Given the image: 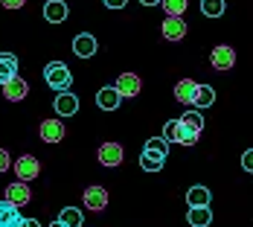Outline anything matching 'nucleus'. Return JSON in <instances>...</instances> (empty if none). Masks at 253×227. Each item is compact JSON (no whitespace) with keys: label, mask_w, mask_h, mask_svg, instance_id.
I'll return each mask as SVG.
<instances>
[{"label":"nucleus","mask_w":253,"mask_h":227,"mask_svg":"<svg viewBox=\"0 0 253 227\" xmlns=\"http://www.w3.org/2000/svg\"><path fill=\"white\" fill-rule=\"evenodd\" d=\"M44 79H47V85H50L52 91H70V82H73L67 64H61V61H50L44 67Z\"/></svg>","instance_id":"obj_1"},{"label":"nucleus","mask_w":253,"mask_h":227,"mask_svg":"<svg viewBox=\"0 0 253 227\" xmlns=\"http://www.w3.org/2000/svg\"><path fill=\"white\" fill-rule=\"evenodd\" d=\"M15 175H18V181H35V178L41 175V163H38V157H32V154H21V157L15 160Z\"/></svg>","instance_id":"obj_2"},{"label":"nucleus","mask_w":253,"mask_h":227,"mask_svg":"<svg viewBox=\"0 0 253 227\" xmlns=\"http://www.w3.org/2000/svg\"><path fill=\"white\" fill-rule=\"evenodd\" d=\"M163 38L166 41H180L183 35H186V21H183V15H166V21H163Z\"/></svg>","instance_id":"obj_3"},{"label":"nucleus","mask_w":253,"mask_h":227,"mask_svg":"<svg viewBox=\"0 0 253 227\" xmlns=\"http://www.w3.org/2000/svg\"><path fill=\"white\" fill-rule=\"evenodd\" d=\"M99 163L102 166H108V169H114V166H120L123 163V157H126V151H123V146L120 143H102L99 146Z\"/></svg>","instance_id":"obj_4"},{"label":"nucleus","mask_w":253,"mask_h":227,"mask_svg":"<svg viewBox=\"0 0 253 227\" xmlns=\"http://www.w3.org/2000/svg\"><path fill=\"white\" fill-rule=\"evenodd\" d=\"M210 58H212V67H215V70H233V67H236V50L227 47V44H218Z\"/></svg>","instance_id":"obj_5"},{"label":"nucleus","mask_w":253,"mask_h":227,"mask_svg":"<svg viewBox=\"0 0 253 227\" xmlns=\"http://www.w3.org/2000/svg\"><path fill=\"white\" fill-rule=\"evenodd\" d=\"M114 88L123 93V99H131V96H137V93L143 91V82H140V76L137 73H123L120 79H117Z\"/></svg>","instance_id":"obj_6"},{"label":"nucleus","mask_w":253,"mask_h":227,"mask_svg":"<svg viewBox=\"0 0 253 227\" xmlns=\"http://www.w3.org/2000/svg\"><path fill=\"white\" fill-rule=\"evenodd\" d=\"M3 88V96L9 102H21V99H26V93H29V85H26L21 76H12L6 85H0Z\"/></svg>","instance_id":"obj_7"},{"label":"nucleus","mask_w":253,"mask_h":227,"mask_svg":"<svg viewBox=\"0 0 253 227\" xmlns=\"http://www.w3.org/2000/svg\"><path fill=\"white\" fill-rule=\"evenodd\" d=\"M79 111V99L70 93V91H58V96H55V114L58 117H73Z\"/></svg>","instance_id":"obj_8"},{"label":"nucleus","mask_w":253,"mask_h":227,"mask_svg":"<svg viewBox=\"0 0 253 227\" xmlns=\"http://www.w3.org/2000/svg\"><path fill=\"white\" fill-rule=\"evenodd\" d=\"M29 198H32V192H29L26 181H15V183H9V186H6V201L24 207V204H29Z\"/></svg>","instance_id":"obj_9"},{"label":"nucleus","mask_w":253,"mask_h":227,"mask_svg":"<svg viewBox=\"0 0 253 227\" xmlns=\"http://www.w3.org/2000/svg\"><path fill=\"white\" fill-rule=\"evenodd\" d=\"M73 52H76L79 58H90V55H96V38L90 35V32H82L73 38Z\"/></svg>","instance_id":"obj_10"},{"label":"nucleus","mask_w":253,"mask_h":227,"mask_svg":"<svg viewBox=\"0 0 253 227\" xmlns=\"http://www.w3.org/2000/svg\"><path fill=\"white\" fill-rule=\"evenodd\" d=\"M38 134H41L44 143H61V140H64V123H58V120H44Z\"/></svg>","instance_id":"obj_11"},{"label":"nucleus","mask_w":253,"mask_h":227,"mask_svg":"<svg viewBox=\"0 0 253 227\" xmlns=\"http://www.w3.org/2000/svg\"><path fill=\"white\" fill-rule=\"evenodd\" d=\"M84 207L93 210V213L105 210V207H108V192H105L102 186H87V189H84Z\"/></svg>","instance_id":"obj_12"},{"label":"nucleus","mask_w":253,"mask_h":227,"mask_svg":"<svg viewBox=\"0 0 253 227\" xmlns=\"http://www.w3.org/2000/svg\"><path fill=\"white\" fill-rule=\"evenodd\" d=\"M120 102H123V93L117 88H102L99 93H96V105H99L102 111H117Z\"/></svg>","instance_id":"obj_13"},{"label":"nucleus","mask_w":253,"mask_h":227,"mask_svg":"<svg viewBox=\"0 0 253 227\" xmlns=\"http://www.w3.org/2000/svg\"><path fill=\"white\" fill-rule=\"evenodd\" d=\"M44 18H47L50 24L67 21V3H64V0H47V3H44Z\"/></svg>","instance_id":"obj_14"},{"label":"nucleus","mask_w":253,"mask_h":227,"mask_svg":"<svg viewBox=\"0 0 253 227\" xmlns=\"http://www.w3.org/2000/svg\"><path fill=\"white\" fill-rule=\"evenodd\" d=\"M195 93H198V85L192 79H180L175 85V99L183 102V105H192L195 102Z\"/></svg>","instance_id":"obj_15"},{"label":"nucleus","mask_w":253,"mask_h":227,"mask_svg":"<svg viewBox=\"0 0 253 227\" xmlns=\"http://www.w3.org/2000/svg\"><path fill=\"white\" fill-rule=\"evenodd\" d=\"M12 76H18V55L15 52H0V85H6Z\"/></svg>","instance_id":"obj_16"},{"label":"nucleus","mask_w":253,"mask_h":227,"mask_svg":"<svg viewBox=\"0 0 253 227\" xmlns=\"http://www.w3.org/2000/svg\"><path fill=\"white\" fill-rule=\"evenodd\" d=\"M186 204H189V207H210V204H212V192L198 183V186H192V189L186 192Z\"/></svg>","instance_id":"obj_17"},{"label":"nucleus","mask_w":253,"mask_h":227,"mask_svg":"<svg viewBox=\"0 0 253 227\" xmlns=\"http://www.w3.org/2000/svg\"><path fill=\"white\" fill-rule=\"evenodd\" d=\"M186 222L192 227H210L212 225V210H210V207H189Z\"/></svg>","instance_id":"obj_18"},{"label":"nucleus","mask_w":253,"mask_h":227,"mask_svg":"<svg viewBox=\"0 0 253 227\" xmlns=\"http://www.w3.org/2000/svg\"><path fill=\"white\" fill-rule=\"evenodd\" d=\"M21 219V213H18V204H12V201H0V227H12L15 222Z\"/></svg>","instance_id":"obj_19"},{"label":"nucleus","mask_w":253,"mask_h":227,"mask_svg":"<svg viewBox=\"0 0 253 227\" xmlns=\"http://www.w3.org/2000/svg\"><path fill=\"white\" fill-rule=\"evenodd\" d=\"M163 163H166V157H160V154H154V151L143 149V154H140V169H146V172H160Z\"/></svg>","instance_id":"obj_20"},{"label":"nucleus","mask_w":253,"mask_h":227,"mask_svg":"<svg viewBox=\"0 0 253 227\" xmlns=\"http://www.w3.org/2000/svg\"><path fill=\"white\" fill-rule=\"evenodd\" d=\"M212 102H215V91L210 85H198V93H195V102L192 105L195 108H210Z\"/></svg>","instance_id":"obj_21"},{"label":"nucleus","mask_w":253,"mask_h":227,"mask_svg":"<svg viewBox=\"0 0 253 227\" xmlns=\"http://www.w3.org/2000/svg\"><path fill=\"white\" fill-rule=\"evenodd\" d=\"M58 222H64L67 227H82L84 216H82V210H76V207H64L61 216H58Z\"/></svg>","instance_id":"obj_22"},{"label":"nucleus","mask_w":253,"mask_h":227,"mask_svg":"<svg viewBox=\"0 0 253 227\" xmlns=\"http://www.w3.org/2000/svg\"><path fill=\"white\" fill-rule=\"evenodd\" d=\"M201 12L207 18H221L224 15V0H201Z\"/></svg>","instance_id":"obj_23"},{"label":"nucleus","mask_w":253,"mask_h":227,"mask_svg":"<svg viewBox=\"0 0 253 227\" xmlns=\"http://www.w3.org/2000/svg\"><path fill=\"white\" fill-rule=\"evenodd\" d=\"M146 151H154V154H160V157H166L169 154V140L166 137H152V140H146Z\"/></svg>","instance_id":"obj_24"},{"label":"nucleus","mask_w":253,"mask_h":227,"mask_svg":"<svg viewBox=\"0 0 253 227\" xmlns=\"http://www.w3.org/2000/svg\"><path fill=\"white\" fill-rule=\"evenodd\" d=\"M180 123H183L186 128H192V131H198V134L204 131V117L198 114V111H186V114L180 117Z\"/></svg>","instance_id":"obj_25"},{"label":"nucleus","mask_w":253,"mask_h":227,"mask_svg":"<svg viewBox=\"0 0 253 227\" xmlns=\"http://www.w3.org/2000/svg\"><path fill=\"white\" fill-rule=\"evenodd\" d=\"M160 6L166 9V15H183L186 6H189V0H163Z\"/></svg>","instance_id":"obj_26"},{"label":"nucleus","mask_w":253,"mask_h":227,"mask_svg":"<svg viewBox=\"0 0 253 227\" xmlns=\"http://www.w3.org/2000/svg\"><path fill=\"white\" fill-rule=\"evenodd\" d=\"M163 137H166L169 143H177V140H180V120H169V123L163 126Z\"/></svg>","instance_id":"obj_27"},{"label":"nucleus","mask_w":253,"mask_h":227,"mask_svg":"<svg viewBox=\"0 0 253 227\" xmlns=\"http://www.w3.org/2000/svg\"><path fill=\"white\" fill-rule=\"evenodd\" d=\"M198 137H201L198 131H192V128H186L183 123H180V140H177L180 146H195V143H198Z\"/></svg>","instance_id":"obj_28"},{"label":"nucleus","mask_w":253,"mask_h":227,"mask_svg":"<svg viewBox=\"0 0 253 227\" xmlns=\"http://www.w3.org/2000/svg\"><path fill=\"white\" fill-rule=\"evenodd\" d=\"M242 169H245V172H251V175H253V149H248L245 154H242Z\"/></svg>","instance_id":"obj_29"},{"label":"nucleus","mask_w":253,"mask_h":227,"mask_svg":"<svg viewBox=\"0 0 253 227\" xmlns=\"http://www.w3.org/2000/svg\"><path fill=\"white\" fill-rule=\"evenodd\" d=\"M9 166H12V157H9V151L0 149V172H6Z\"/></svg>","instance_id":"obj_30"},{"label":"nucleus","mask_w":253,"mask_h":227,"mask_svg":"<svg viewBox=\"0 0 253 227\" xmlns=\"http://www.w3.org/2000/svg\"><path fill=\"white\" fill-rule=\"evenodd\" d=\"M0 3H3L6 9H21V6H24L26 0H0Z\"/></svg>","instance_id":"obj_31"},{"label":"nucleus","mask_w":253,"mask_h":227,"mask_svg":"<svg viewBox=\"0 0 253 227\" xmlns=\"http://www.w3.org/2000/svg\"><path fill=\"white\" fill-rule=\"evenodd\" d=\"M126 3H128V0H105V6H108V9H123Z\"/></svg>","instance_id":"obj_32"},{"label":"nucleus","mask_w":253,"mask_h":227,"mask_svg":"<svg viewBox=\"0 0 253 227\" xmlns=\"http://www.w3.org/2000/svg\"><path fill=\"white\" fill-rule=\"evenodd\" d=\"M21 227H41V225H38L35 219H24V222H21Z\"/></svg>","instance_id":"obj_33"},{"label":"nucleus","mask_w":253,"mask_h":227,"mask_svg":"<svg viewBox=\"0 0 253 227\" xmlns=\"http://www.w3.org/2000/svg\"><path fill=\"white\" fill-rule=\"evenodd\" d=\"M143 6H157V3H163V0H140Z\"/></svg>","instance_id":"obj_34"},{"label":"nucleus","mask_w":253,"mask_h":227,"mask_svg":"<svg viewBox=\"0 0 253 227\" xmlns=\"http://www.w3.org/2000/svg\"><path fill=\"white\" fill-rule=\"evenodd\" d=\"M50 227H67V225H64V222H52Z\"/></svg>","instance_id":"obj_35"}]
</instances>
